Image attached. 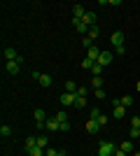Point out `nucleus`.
Listing matches in <instances>:
<instances>
[{"label":"nucleus","mask_w":140,"mask_h":156,"mask_svg":"<svg viewBox=\"0 0 140 156\" xmlns=\"http://www.w3.org/2000/svg\"><path fill=\"white\" fill-rule=\"evenodd\" d=\"M35 147H38V137H26V151L35 149Z\"/></svg>","instance_id":"obj_20"},{"label":"nucleus","mask_w":140,"mask_h":156,"mask_svg":"<svg viewBox=\"0 0 140 156\" xmlns=\"http://www.w3.org/2000/svg\"><path fill=\"white\" fill-rule=\"evenodd\" d=\"M77 89H80V86H77V82H73V79H70V82H66V93H77Z\"/></svg>","instance_id":"obj_16"},{"label":"nucleus","mask_w":140,"mask_h":156,"mask_svg":"<svg viewBox=\"0 0 140 156\" xmlns=\"http://www.w3.org/2000/svg\"><path fill=\"white\" fill-rule=\"evenodd\" d=\"M45 128H47V130H52V133H56V130H61V124L56 121V119H47Z\"/></svg>","instance_id":"obj_11"},{"label":"nucleus","mask_w":140,"mask_h":156,"mask_svg":"<svg viewBox=\"0 0 140 156\" xmlns=\"http://www.w3.org/2000/svg\"><path fill=\"white\" fill-rule=\"evenodd\" d=\"M73 26L77 28V33H87V35H89V26L82 19H73Z\"/></svg>","instance_id":"obj_9"},{"label":"nucleus","mask_w":140,"mask_h":156,"mask_svg":"<svg viewBox=\"0 0 140 156\" xmlns=\"http://www.w3.org/2000/svg\"><path fill=\"white\" fill-rule=\"evenodd\" d=\"M91 86H93V91L103 89V77H93V79H91Z\"/></svg>","instance_id":"obj_21"},{"label":"nucleus","mask_w":140,"mask_h":156,"mask_svg":"<svg viewBox=\"0 0 140 156\" xmlns=\"http://www.w3.org/2000/svg\"><path fill=\"white\" fill-rule=\"evenodd\" d=\"M128 137H140V128H131V133H128Z\"/></svg>","instance_id":"obj_34"},{"label":"nucleus","mask_w":140,"mask_h":156,"mask_svg":"<svg viewBox=\"0 0 140 156\" xmlns=\"http://www.w3.org/2000/svg\"><path fill=\"white\" fill-rule=\"evenodd\" d=\"M91 72H93V77H100V75H103V65H100V63H93Z\"/></svg>","instance_id":"obj_23"},{"label":"nucleus","mask_w":140,"mask_h":156,"mask_svg":"<svg viewBox=\"0 0 140 156\" xmlns=\"http://www.w3.org/2000/svg\"><path fill=\"white\" fill-rule=\"evenodd\" d=\"M38 79H40V84H42V86H52V82H54L52 75H38Z\"/></svg>","instance_id":"obj_17"},{"label":"nucleus","mask_w":140,"mask_h":156,"mask_svg":"<svg viewBox=\"0 0 140 156\" xmlns=\"http://www.w3.org/2000/svg\"><path fill=\"white\" fill-rule=\"evenodd\" d=\"M54 119H56L59 124H63V121H68V114H66V112H63V110H59V112H56V117H54Z\"/></svg>","instance_id":"obj_24"},{"label":"nucleus","mask_w":140,"mask_h":156,"mask_svg":"<svg viewBox=\"0 0 140 156\" xmlns=\"http://www.w3.org/2000/svg\"><path fill=\"white\" fill-rule=\"evenodd\" d=\"M75 107H77V110H84V107H87V98L75 96Z\"/></svg>","instance_id":"obj_19"},{"label":"nucleus","mask_w":140,"mask_h":156,"mask_svg":"<svg viewBox=\"0 0 140 156\" xmlns=\"http://www.w3.org/2000/svg\"><path fill=\"white\" fill-rule=\"evenodd\" d=\"M114 151H117V147H114V142H110V140H103V142L98 144V156H114Z\"/></svg>","instance_id":"obj_1"},{"label":"nucleus","mask_w":140,"mask_h":156,"mask_svg":"<svg viewBox=\"0 0 140 156\" xmlns=\"http://www.w3.org/2000/svg\"><path fill=\"white\" fill-rule=\"evenodd\" d=\"M84 14H87V9L82 5H75L73 7V19H84Z\"/></svg>","instance_id":"obj_14"},{"label":"nucleus","mask_w":140,"mask_h":156,"mask_svg":"<svg viewBox=\"0 0 140 156\" xmlns=\"http://www.w3.org/2000/svg\"><path fill=\"white\" fill-rule=\"evenodd\" d=\"M45 156H61V151H56V149H45Z\"/></svg>","instance_id":"obj_33"},{"label":"nucleus","mask_w":140,"mask_h":156,"mask_svg":"<svg viewBox=\"0 0 140 156\" xmlns=\"http://www.w3.org/2000/svg\"><path fill=\"white\" fill-rule=\"evenodd\" d=\"M98 124H100V126L107 124V117H105V114H100V117H98Z\"/></svg>","instance_id":"obj_36"},{"label":"nucleus","mask_w":140,"mask_h":156,"mask_svg":"<svg viewBox=\"0 0 140 156\" xmlns=\"http://www.w3.org/2000/svg\"><path fill=\"white\" fill-rule=\"evenodd\" d=\"M61 156H66V154H63V151H61Z\"/></svg>","instance_id":"obj_42"},{"label":"nucleus","mask_w":140,"mask_h":156,"mask_svg":"<svg viewBox=\"0 0 140 156\" xmlns=\"http://www.w3.org/2000/svg\"><path fill=\"white\" fill-rule=\"evenodd\" d=\"M114 156H128V154H124L121 149H117V151H114Z\"/></svg>","instance_id":"obj_39"},{"label":"nucleus","mask_w":140,"mask_h":156,"mask_svg":"<svg viewBox=\"0 0 140 156\" xmlns=\"http://www.w3.org/2000/svg\"><path fill=\"white\" fill-rule=\"evenodd\" d=\"M47 144H49L47 137H38V147H40V149H47Z\"/></svg>","instance_id":"obj_27"},{"label":"nucleus","mask_w":140,"mask_h":156,"mask_svg":"<svg viewBox=\"0 0 140 156\" xmlns=\"http://www.w3.org/2000/svg\"><path fill=\"white\" fill-rule=\"evenodd\" d=\"M21 65H23V56H19L16 61H5V72L7 75H16Z\"/></svg>","instance_id":"obj_2"},{"label":"nucleus","mask_w":140,"mask_h":156,"mask_svg":"<svg viewBox=\"0 0 140 156\" xmlns=\"http://www.w3.org/2000/svg\"><path fill=\"white\" fill-rule=\"evenodd\" d=\"M96 98H98V100H105V91H103V89H98V91H96Z\"/></svg>","instance_id":"obj_35"},{"label":"nucleus","mask_w":140,"mask_h":156,"mask_svg":"<svg viewBox=\"0 0 140 156\" xmlns=\"http://www.w3.org/2000/svg\"><path fill=\"white\" fill-rule=\"evenodd\" d=\"M112 117H114V119H124V117H126V107H124V105H114Z\"/></svg>","instance_id":"obj_12"},{"label":"nucleus","mask_w":140,"mask_h":156,"mask_svg":"<svg viewBox=\"0 0 140 156\" xmlns=\"http://www.w3.org/2000/svg\"><path fill=\"white\" fill-rule=\"evenodd\" d=\"M98 35H100V28H98V26H91V28H89V35H87V37L96 40V37H98Z\"/></svg>","instance_id":"obj_22"},{"label":"nucleus","mask_w":140,"mask_h":156,"mask_svg":"<svg viewBox=\"0 0 140 156\" xmlns=\"http://www.w3.org/2000/svg\"><path fill=\"white\" fill-rule=\"evenodd\" d=\"M87 58H91L93 61V63H98V58H100V49H98V47H91V49H87Z\"/></svg>","instance_id":"obj_10"},{"label":"nucleus","mask_w":140,"mask_h":156,"mask_svg":"<svg viewBox=\"0 0 140 156\" xmlns=\"http://www.w3.org/2000/svg\"><path fill=\"white\" fill-rule=\"evenodd\" d=\"M135 100H133V96H121L119 98V105H124V107H131Z\"/></svg>","instance_id":"obj_18"},{"label":"nucleus","mask_w":140,"mask_h":156,"mask_svg":"<svg viewBox=\"0 0 140 156\" xmlns=\"http://www.w3.org/2000/svg\"><path fill=\"white\" fill-rule=\"evenodd\" d=\"M110 42L114 44V49H117V47H124V33H121V30H114L112 35H110Z\"/></svg>","instance_id":"obj_4"},{"label":"nucleus","mask_w":140,"mask_h":156,"mask_svg":"<svg viewBox=\"0 0 140 156\" xmlns=\"http://www.w3.org/2000/svg\"><path fill=\"white\" fill-rule=\"evenodd\" d=\"M131 156H140V151H133V154H131Z\"/></svg>","instance_id":"obj_41"},{"label":"nucleus","mask_w":140,"mask_h":156,"mask_svg":"<svg viewBox=\"0 0 140 156\" xmlns=\"http://www.w3.org/2000/svg\"><path fill=\"white\" fill-rule=\"evenodd\" d=\"M28 156H42V149H40V147H35V149L28 151Z\"/></svg>","instance_id":"obj_32"},{"label":"nucleus","mask_w":140,"mask_h":156,"mask_svg":"<svg viewBox=\"0 0 140 156\" xmlns=\"http://www.w3.org/2000/svg\"><path fill=\"white\" fill-rule=\"evenodd\" d=\"M0 135H2V137L12 135V128H9V126H7V124H2V126H0Z\"/></svg>","instance_id":"obj_25"},{"label":"nucleus","mask_w":140,"mask_h":156,"mask_svg":"<svg viewBox=\"0 0 140 156\" xmlns=\"http://www.w3.org/2000/svg\"><path fill=\"white\" fill-rule=\"evenodd\" d=\"M131 128H140V114L131 119Z\"/></svg>","instance_id":"obj_31"},{"label":"nucleus","mask_w":140,"mask_h":156,"mask_svg":"<svg viewBox=\"0 0 140 156\" xmlns=\"http://www.w3.org/2000/svg\"><path fill=\"white\" fill-rule=\"evenodd\" d=\"M119 149L124 151V154H128V156H131V154H133V142H131V140H124V142L119 144Z\"/></svg>","instance_id":"obj_13"},{"label":"nucleus","mask_w":140,"mask_h":156,"mask_svg":"<svg viewBox=\"0 0 140 156\" xmlns=\"http://www.w3.org/2000/svg\"><path fill=\"white\" fill-rule=\"evenodd\" d=\"M33 117H35V126H38V128H42V126L47 124V114H45V110H40V107L33 112Z\"/></svg>","instance_id":"obj_3"},{"label":"nucleus","mask_w":140,"mask_h":156,"mask_svg":"<svg viewBox=\"0 0 140 156\" xmlns=\"http://www.w3.org/2000/svg\"><path fill=\"white\" fill-rule=\"evenodd\" d=\"M98 63L103 65V68H105V65H110V63H112V51H100Z\"/></svg>","instance_id":"obj_7"},{"label":"nucleus","mask_w":140,"mask_h":156,"mask_svg":"<svg viewBox=\"0 0 140 156\" xmlns=\"http://www.w3.org/2000/svg\"><path fill=\"white\" fill-rule=\"evenodd\" d=\"M87 93H89V89H87V86H80V89H77V93H75V96H82V98H87Z\"/></svg>","instance_id":"obj_29"},{"label":"nucleus","mask_w":140,"mask_h":156,"mask_svg":"<svg viewBox=\"0 0 140 156\" xmlns=\"http://www.w3.org/2000/svg\"><path fill=\"white\" fill-rule=\"evenodd\" d=\"M82 68H87V70H91V68H93V61H91V58H84V61H82Z\"/></svg>","instance_id":"obj_30"},{"label":"nucleus","mask_w":140,"mask_h":156,"mask_svg":"<svg viewBox=\"0 0 140 156\" xmlns=\"http://www.w3.org/2000/svg\"><path fill=\"white\" fill-rule=\"evenodd\" d=\"M61 105H63V107L75 105V93H61Z\"/></svg>","instance_id":"obj_8"},{"label":"nucleus","mask_w":140,"mask_h":156,"mask_svg":"<svg viewBox=\"0 0 140 156\" xmlns=\"http://www.w3.org/2000/svg\"><path fill=\"white\" fill-rule=\"evenodd\" d=\"M82 21H84V23H87L89 28H91V26H96V14H93V12H87Z\"/></svg>","instance_id":"obj_15"},{"label":"nucleus","mask_w":140,"mask_h":156,"mask_svg":"<svg viewBox=\"0 0 140 156\" xmlns=\"http://www.w3.org/2000/svg\"><path fill=\"white\" fill-rule=\"evenodd\" d=\"M135 91H140V82H135Z\"/></svg>","instance_id":"obj_40"},{"label":"nucleus","mask_w":140,"mask_h":156,"mask_svg":"<svg viewBox=\"0 0 140 156\" xmlns=\"http://www.w3.org/2000/svg\"><path fill=\"white\" fill-rule=\"evenodd\" d=\"M61 130H63V133H68V130H70V124H68V121H63V124H61Z\"/></svg>","instance_id":"obj_37"},{"label":"nucleus","mask_w":140,"mask_h":156,"mask_svg":"<svg viewBox=\"0 0 140 156\" xmlns=\"http://www.w3.org/2000/svg\"><path fill=\"white\" fill-rule=\"evenodd\" d=\"M2 56H5V61H16V58H19V54H16V49H14V47H5Z\"/></svg>","instance_id":"obj_5"},{"label":"nucleus","mask_w":140,"mask_h":156,"mask_svg":"<svg viewBox=\"0 0 140 156\" xmlns=\"http://www.w3.org/2000/svg\"><path fill=\"white\" fill-rule=\"evenodd\" d=\"M98 117H100V110H98V107H91V112H89V119H96V121H98Z\"/></svg>","instance_id":"obj_26"},{"label":"nucleus","mask_w":140,"mask_h":156,"mask_svg":"<svg viewBox=\"0 0 140 156\" xmlns=\"http://www.w3.org/2000/svg\"><path fill=\"white\" fill-rule=\"evenodd\" d=\"M126 54V47H117V56H124Z\"/></svg>","instance_id":"obj_38"},{"label":"nucleus","mask_w":140,"mask_h":156,"mask_svg":"<svg viewBox=\"0 0 140 156\" xmlns=\"http://www.w3.org/2000/svg\"><path fill=\"white\" fill-rule=\"evenodd\" d=\"M84 128H87V133H98L100 124L96 121V119H87V124H84Z\"/></svg>","instance_id":"obj_6"},{"label":"nucleus","mask_w":140,"mask_h":156,"mask_svg":"<svg viewBox=\"0 0 140 156\" xmlns=\"http://www.w3.org/2000/svg\"><path fill=\"white\" fill-rule=\"evenodd\" d=\"M82 47H84V49H91V47H93V40L91 37H84V40H82Z\"/></svg>","instance_id":"obj_28"}]
</instances>
